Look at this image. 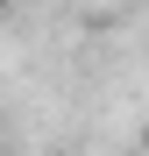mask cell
Returning <instances> with one entry per match:
<instances>
[{"instance_id": "cell-2", "label": "cell", "mask_w": 149, "mask_h": 156, "mask_svg": "<svg viewBox=\"0 0 149 156\" xmlns=\"http://www.w3.org/2000/svg\"><path fill=\"white\" fill-rule=\"evenodd\" d=\"M142 156H149V121H142Z\"/></svg>"}, {"instance_id": "cell-1", "label": "cell", "mask_w": 149, "mask_h": 156, "mask_svg": "<svg viewBox=\"0 0 149 156\" xmlns=\"http://www.w3.org/2000/svg\"><path fill=\"white\" fill-rule=\"evenodd\" d=\"M7 14H14V0H0V21H7Z\"/></svg>"}]
</instances>
